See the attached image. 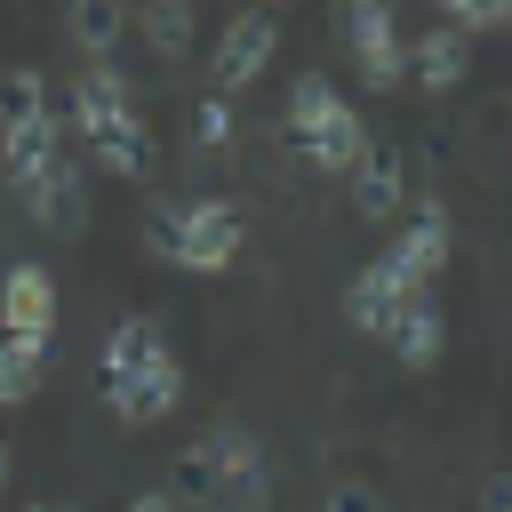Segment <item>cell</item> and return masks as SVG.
Segmentation results:
<instances>
[{"instance_id": "2e32d148", "label": "cell", "mask_w": 512, "mask_h": 512, "mask_svg": "<svg viewBox=\"0 0 512 512\" xmlns=\"http://www.w3.org/2000/svg\"><path fill=\"white\" fill-rule=\"evenodd\" d=\"M88 152H96V168H104V176H128V184H152V128H144L136 112H128L120 128H104V136H96Z\"/></svg>"}, {"instance_id": "9c48e42d", "label": "cell", "mask_w": 512, "mask_h": 512, "mask_svg": "<svg viewBox=\"0 0 512 512\" xmlns=\"http://www.w3.org/2000/svg\"><path fill=\"white\" fill-rule=\"evenodd\" d=\"M64 112H72L64 128H72L80 144H96L104 128H120V120L136 112V96H128V80H120L112 64H88V72L72 80V96H64Z\"/></svg>"}, {"instance_id": "4fadbf2b", "label": "cell", "mask_w": 512, "mask_h": 512, "mask_svg": "<svg viewBox=\"0 0 512 512\" xmlns=\"http://www.w3.org/2000/svg\"><path fill=\"white\" fill-rule=\"evenodd\" d=\"M400 200H408V168H400V152H376V144H368V160L352 168V208H360L368 224H384Z\"/></svg>"}, {"instance_id": "ba28073f", "label": "cell", "mask_w": 512, "mask_h": 512, "mask_svg": "<svg viewBox=\"0 0 512 512\" xmlns=\"http://www.w3.org/2000/svg\"><path fill=\"white\" fill-rule=\"evenodd\" d=\"M0 336H24V344L56 336V280H48V264H8L0 272Z\"/></svg>"}, {"instance_id": "9a60e30c", "label": "cell", "mask_w": 512, "mask_h": 512, "mask_svg": "<svg viewBox=\"0 0 512 512\" xmlns=\"http://www.w3.org/2000/svg\"><path fill=\"white\" fill-rule=\"evenodd\" d=\"M176 400H184V368H176V360H160V368H152L144 384H128V392H104V408H112L120 424H160Z\"/></svg>"}, {"instance_id": "30bf717a", "label": "cell", "mask_w": 512, "mask_h": 512, "mask_svg": "<svg viewBox=\"0 0 512 512\" xmlns=\"http://www.w3.org/2000/svg\"><path fill=\"white\" fill-rule=\"evenodd\" d=\"M416 296L384 272V264H368V272H352V288H344V320L360 328V336H384L392 344V328H400V312H408Z\"/></svg>"}, {"instance_id": "4316f807", "label": "cell", "mask_w": 512, "mask_h": 512, "mask_svg": "<svg viewBox=\"0 0 512 512\" xmlns=\"http://www.w3.org/2000/svg\"><path fill=\"white\" fill-rule=\"evenodd\" d=\"M128 512H176V496H160V488H152V496H136Z\"/></svg>"}, {"instance_id": "7402d4cb", "label": "cell", "mask_w": 512, "mask_h": 512, "mask_svg": "<svg viewBox=\"0 0 512 512\" xmlns=\"http://www.w3.org/2000/svg\"><path fill=\"white\" fill-rule=\"evenodd\" d=\"M136 24H144V40H152L160 56H184V40H192L200 8H184V0H152V8H136Z\"/></svg>"}, {"instance_id": "44dd1931", "label": "cell", "mask_w": 512, "mask_h": 512, "mask_svg": "<svg viewBox=\"0 0 512 512\" xmlns=\"http://www.w3.org/2000/svg\"><path fill=\"white\" fill-rule=\"evenodd\" d=\"M232 136H240V112H232V96L208 88V96L192 104V120H184V144H192V152H224Z\"/></svg>"}, {"instance_id": "83f0119b", "label": "cell", "mask_w": 512, "mask_h": 512, "mask_svg": "<svg viewBox=\"0 0 512 512\" xmlns=\"http://www.w3.org/2000/svg\"><path fill=\"white\" fill-rule=\"evenodd\" d=\"M8 480H16V456H8V440H0V488H8Z\"/></svg>"}, {"instance_id": "603a6c76", "label": "cell", "mask_w": 512, "mask_h": 512, "mask_svg": "<svg viewBox=\"0 0 512 512\" xmlns=\"http://www.w3.org/2000/svg\"><path fill=\"white\" fill-rule=\"evenodd\" d=\"M176 488H184V496H216V432L176 456Z\"/></svg>"}, {"instance_id": "6da1fadb", "label": "cell", "mask_w": 512, "mask_h": 512, "mask_svg": "<svg viewBox=\"0 0 512 512\" xmlns=\"http://www.w3.org/2000/svg\"><path fill=\"white\" fill-rule=\"evenodd\" d=\"M288 136H296V152H304L320 176H352V168L368 160L360 112H352L320 72H296V88H288Z\"/></svg>"}, {"instance_id": "5b68a950", "label": "cell", "mask_w": 512, "mask_h": 512, "mask_svg": "<svg viewBox=\"0 0 512 512\" xmlns=\"http://www.w3.org/2000/svg\"><path fill=\"white\" fill-rule=\"evenodd\" d=\"M160 360H176V352H168V336H160V320L128 312V320H112V328H104V352H96V392H128V384H144Z\"/></svg>"}, {"instance_id": "cb8c5ba5", "label": "cell", "mask_w": 512, "mask_h": 512, "mask_svg": "<svg viewBox=\"0 0 512 512\" xmlns=\"http://www.w3.org/2000/svg\"><path fill=\"white\" fill-rule=\"evenodd\" d=\"M440 24H448V32H464V40H472V32H496V24H512V8H496V0H456V8H448V16H440Z\"/></svg>"}, {"instance_id": "52a82bcc", "label": "cell", "mask_w": 512, "mask_h": 512, "mask_svg": "<svg viewBox=\"0 0 512 512\" xmlns=\"http://www.w3.org/2000/svg\"><path fill=\"white\" fill-rule=\"evenodd\" d=\"M376 264H384L408 296H432V280L448 272V208H424V216H416V224H408Z\"/></svg>"}, {"instance_id": "d4e9b609", "label": "cell", "mask_w": 512, "mask_h": 512, "mask_svg": "<svg viewBox=\"0 0 512 512\" xmlns=\"http://www.w3.org/2000/svg\"><path fill=\"white\" fill-rule=\"evenodd\" d=\"M320 512H392V504H384L368 480H336V488L320 496Z\"/></svg>"}, {"instance_id": "ffe728a7", "label": "cell", "mask_w": 512, "mask_h": 512, "mask_svg": "<svg viewBox=\"0 0 512 512\" xmlns=\"http://www.w3.org/2000/svg\"><path fill=\"white\" fill-rule=\"evenodd\" d=\"M32 120H56L48 112V80L32 64H16V72H0V136L8 128H32Z\"/></svg>"}, {"instance_id": "8992f818", "label": "cell", "mask_w": 512, "mask_h": 512, "mask_svg": "<svg viewBox=\"0 0 512 512\" xmlns=\"http://www.w3.org/2000/svg\"><path fill=\"white\" fill-rule=\"evenodd\" d=\"M216 504H224V512H264V504H272L264 440L240 432V424H216Z\"/></svg>"}, {"instance_id": "e0dca14e", "label": "cell", "mask_w": 512, "mask_h": 512, "mask_svg": "<svg viewBox=\"0 0 512 512\" xmlns=\"http://www.w3.org/2000/svg\"><path fill=\"white\" fill-rule=\"evenodd\" d=\"M64 32H72V48L80 56H112L120 48V32H128V8H112V0H80V8H64Z\"/></svg>"}, {"instance_id": "5bb4252c", "label": "cell", "mask_w": 512, "mask_h": 512, "mask_svg": "<svg viewBox=\"0 0 512 512\" xmlns=\"http://www.w3.org/2000/svg\"><path fill=\"white\" fill-rule=\"evenodd\" d=\"M408 72L432 88V96H448L464 72H472V48H464V32H448V24H432L416 48H408Z\"/></svg>"}, {"instance_id": "277c9868", "label": "cell", "mask_w": 512, "mask_h": 512, "mask_svg": "<svg viewBox=\"0 0 512 512\" xmlns=\"http://www.w3.org/2000/svg\"><path fill=\"white\" fill-rule=\"evenodd\" d=\"M232 256H240V208H232V200H192V208H176V248H168L176 272H224Z\"/></svg>"}, {"instance_id": "ac0fdd59", "label": "cell", "mask_w": 512, "mask_h": 512, "mask_svg": "<svg viewBox=\"0 0 512 512\" xmlns=\"http://www.w3.org/2000/svg\"><path fill=\"white\" fill-rule=\"evenodd\" d=\"M440 336H448L440 304H432V296H416V304L400 312V328H392V352H400L408 368H432V360H440Z\"/></svg>"}, {"instance_id": "8fae6325", "label": "cell", "mask_w": 512, "mask_h": 512, "mask_svg": "<svg viewBox=\"0 0 512 512\" xmlns=\"http://www.w3.org/2000/svg\"><path fill=\"white\" fill-rule=\"evenodd\" d=\"M56 160H64V120H32V128H8V136H0V176L16 184V200H24Z\"/></svg>"}, {"instance_id": "7a4b0ae2", "label": "cell", "mask_w": 512, "mask_h": 512, "mask_svg": "<svg viewBox=\"0 0 512 512\" xmlns=\"http://www.w3.org/2000/svg\"><path fill=\"white\" fill-rule=\"evenodd\" d=\"M272 48H280V16H272V8H240V16L224 24L216 56H208V80H216V96H240V88H256V80H264V64H272Z\"/></svg>"}, {"instance_id": "484cf974", "label": "cell", "mask_w": 512, "mask_h": 512, "mask_svg": "<svg viewBox=\"0 0 512 512\" xmlns=\"http://www.w3.org/2000/svg\"><path fill=\"white\" fill-rule=\"evenodd\" d=\"M480 512H512V472H488L480 480Z\"/></svg>"}, {"instance_id": "d6986e66", "label": "cell", "mask_w": 512, "mask_h": 512, "mask_svg": "<svg viewBox=\"0 0 512 512\" xmlns=\"http://www.w3.org/2000/svg\"><path fill=\"white\" fill-rule=\"evenodd\" d=\"M48 376V344H24V336H0V408H24Z\"/></svg>"}, {"instance_id": "7c38bea8", "label": "cell", "mask_w": 512, "mask_h": 512, "mask_svg": "<svg viewBox=\"0 0 512 512\" xmlns=\"http://www.w3.org/2000/svg\"><path fill=\"white\" fill-rule=\"evenodd\" d=\"M24 216L40 232H80L88 224V184H80V160H56L32 192H24Z\"/></svg>"}, {"instance_id": "3957f363", "label": "cell", "mask_w": 512, "mask_h": 512, "mask_svg": "<svg viewBox=\"0 0 512 512\" xmlns=\"http://www.w3.org/2000/svg\"><path fill=\"white\" fill-rule=\"evenodd\" d=\"M336 24H344V40H352L360 88H400V80H408V40H400V16H392V8L360 0V8H344Z\"/></svg>"}, {"instance_id": "f1b7e54d", "label": "cell", "mask_w": 512, "mask_h": 512, "mask_svg": "<svg viewBox=\"0 0 512 512\" xmlns=\"http://www.w3.org/2000/svg\"><path fill=\"white\" fill-rule=\"evenodd\" d=\"M32 512H56V504H32Z\"/></svg>"}]
</instances>
